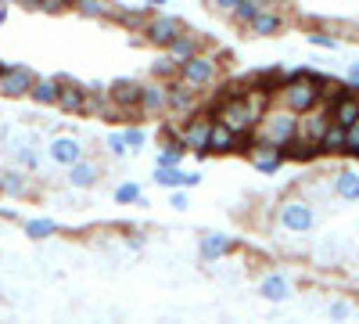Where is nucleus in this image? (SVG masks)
I'll use <instances>...</instances> for the list:
<instances>
[{"mask_svg": "<svg viewBox=\"0 0 359 324\" xmlns=\"http://www.w3.org/2000/svg\"><path fill=\"white\" fill-rule=\"evenodd\" d=\"M269 105H273V98H269L266 91H259V86H248L245 94H226L216 108L212 119L223 123L226 130H233L237 137H245L259 127V119L269 112Z\"/></svg>", "mask_w": 359, "mask_h": 324, "instance_id": "obj_1", "label": "nucleus"}, {"mask_svg": "<svg viewBox=\"0 0 359 324\" xmlns=\"http://www.w3.org/2000/svg\"><path fill=\"white\" fill-rule=\"evenodd\" d=\"M320 83H323V76H316V72H306V69L291 72L273 98L280 101V108H287L294 115H306V112L320 108Z\"/></svg>", "mask_w": 359, "mask_h": 324, "instance_id": "obj_2", "label": "nucleus"}, {"mask_svg": "<svg viewBox=\"0 0 359 324\" xmlns=\"http://www.w3.org/2000/svg\"><path fill=\"white\" fill-rule=\"evenodd\" d=\"M298 137V115L280 108V105H269V112L259 119V127L252 130L255 144H269V148H287V144Z\"/></svg>", "mask_w": 359, "mask_h": 324, "instance_id": "obj_3", "label": "nucleus"}, {"mask_svg": "<svg viewBox=\"0 0 359 324\" xmlns=\"http://www.w3.org/2000/svg\"><path fill=\"white\" fill-rule=\"evenodd\" d=\"M172 134V144H180V148H191L198 155L208 152V134H212V115H191V119L180 127V130H169Z\"/></svg>", "mask_w": 359, "mask_h": 324, "instance_id": "obj_4", "label": "nucleus"}, {"mask_svg": "<svg viewBox=\"0 0 359 324\" xmlns=\"http://www.w3.org/2000/svg\"><path fill=\"white\" fill-rule=\"evenodd\" d=\"M219 76V65H216V58H208V54H194L191 62L180 65V83H187L191 91H201V86H212Z\"/></svg>", "mask_w": 359, "mask_h": 324, "instance_id": "obj_5", "label": "nucleus"}, {"mask_svg": "<svg viewBox=\"0 0 359 324\" xmlns=\"http://www.w3.org/2000/svg\"><path fill=\"white\" fill-rule=\"evenodd\" d=\"M180 37H184V22L172 18V15H151V22L144 25V40L155 44V47H172Z\"/></svg>", "mask_w": 359, "mask_h": 324, "instance_id": "obj_6", "label": "nucleus"}, {"mask_svg": "<svg viewBox=\"0 0 359 324\" xmlns=\"http://www.w3.org/2000/svg\"><path fill=\"white\" fill-rule=\"evenodd\" d=\"M313 223H316V213L306 198L280 202V227H287L291 234H306V231H313Z\"/></svg>", "mask_w": 359, "mask_h": 324, "instance_id": "obj_7", "label": "nucleus"}, {"mask_svg": "<svg viewBox=\"0 0 359 324\" xmlns=\"http://www.w3.org/2000/svg\"><path fill=\"white\" fill-rule=\"evenodd\" d=\"M327 130H331V108L320 105V108H313L306 115H298V137L294 141H306V144H313V148H320V141H323Z\"/></svg>", "mask_w": 359, "mask_h": 324, "instance_id": "obj_8", "label": "nucleus"}, {"mask_svg": "<svg viewBox=\"0 0 359 324\" xmlns=\"http://www.w3.org/2000/svg\"><path fill=\"white\" fill-rule=\"evenodd\" d=\"M33 83H36V72L29 65H8L4 79H0V94H4V98H29Z\"/></svg>", "mask_w": 359, "mask_h": 324, "instance_id": "obj_9", "label": "nucleus"}, {"mask_svg": "<svg viewBox=\"0 0 359 324\" xmlns=\"http://www.w3.org/2000/svg\"><path fill=\"white\" fill-rule=\"evenodd\" d=\"M144 115H158V112H169V83L162 79H151L140 86V105H137Z\"/></svg>", "mask_w": 359, "mask_h": 324, "instance_id": "obj_10", "label": "nucleus"}, {"mask_svg": "<svg viewBox=\"0 0 359 324\" xmlns=\"http://www.w3.org/2000/svg\"><path fill=\"white\" fill-rule=\"evenodd\" d=\"M237 148H241V137L212 119V134H208V152L205 155H226V152H237Z\"/></svg>", "mask_w": 359, "mask_h": 324, "instance_id": "obj_11", "label": "nucleus"}, {"mask_svg": "<svg viewBox=\"0 0 359 324\" xmlns=\"http://www.w3.org/2000/svg\"><path fill=\"white\" fill-rule=\"evenodd\" d=\"M50 159L72 169L76 162H83V144H79L76 137H54V141H50Z\"/></svg>", "mask_w": 359, "mask_h": 324, "instance_id": "obj_12", "label": "nucleus"}, {"mask_svg": "<svg viewBox=\"0 0 359 324\" xmlns=\"http://www.w3.org/2000/svg\"><path fill=\"white\" fill-rule=\"evenodd\" d=\"M284 162H287V159H284L280 148H269V144H252V166H255L259 173H277Z\"/></svg>", "mask_w": 359, "mask_h": 324, "instance_id": "obj_13", "label": "nucleus"}, {"mask_svg": "<svg viewBox=\"0 0 359 324\" xmlns=\"http://www.w3.org/2000/svg\"><path fill=\"white\" fill-rule=\"evenodd\" d=\"M86 98H90V91H86L83 83L62 79V98H57V108H65V112H83V108H86Z\"/></svg>", "mask_w": 359, "mask_h": 324, "instance_id": "obj_14", "label": "nucleus"}, {"mask_svg": "<svg viewBox=\"0 0 359 324\" xmlns=\"http://www.w3.org/2000/svg\"><path fill=\"white\" fill-rule=\"evenodd\" d=\"M331 119H334L341 130L355 127V123H359V98H355V94H345V98H338V101L331 105Z\"/></svg>", "mask_w": 359, "mask_h": 324, "instance_id": "obj_15", "label": "nucleus"}, {"mask_svg": "<svg viewBox=\"0 0 359 324\" xmlns=\"http://www.w3.org/2000/svg\"><path fill=\"white\" fill-rule=\"evenodd\" d=\"M29 98H33L36 105H57V98H62V79L57 76H36Z\"/></svg>", "mask_w": 359, "mask_h": 324, "instance_id": "obj_16", "label": "nucleus"}, {"mask_svg": "<svg viewBox=\"0 0 359 324\" xmlns=\"http://www.w3.org/2000/svg\"><path fill=\"white\" fill-rule=\"evenodd\" d=\"M111 105L118 108H130V105H140V83L137 79H115L111 91H108Z\"/></svg>", "mask_w": 359, "mask_h": 324, "instance_id": "obj_17", "label": "nucleus"}, {"mask_svg": "<svg viewBox=\"0 0 359 324\" xmlns=\"http://www.w3.org/2000/svg\"><path fill=\"white\" fill-rule=\"evenodd\" d=\"M259 296L269 299V303H284V299L291 296V281H287L284 274H269V278L259 281Z\"/></svg>", "mask_w": 359, "mask_h": 324, "instance_id": "obj_18", "label": "nucleus"}, {"mask_svg": "<svg viewBox=\"0 0 359 324\" xmlns=\"http://www.w3.org/2000/svg\"><path fill=\"white\" fill-rule=\"evenodd\" d=\"M155 184L158 188H198L201 176L198 173H184V169H155Z\"/></svg>", "mask_w": 359, "mask_h": 324, "instance_id": "obj_19", "label": "nucleus"}, {"mask_svg": "<svg viewBox=\"0 0 359 324\" xmlns=\"http://www.w3.org/2000/svg\"><path fill=\"white\" fill-rule=\"evenodd\" d=\"M194 98L198 91H191L187 83H180V79L169 83V112H194Z\"/></svg>", "mask_w": 359, "mask_h": 324, "instance_id": "obj_20", "label": "nucleus"}, {"mask_svg": "<svg viewBox=\"0 0 359 324\" xmlns=\"http://www.w3.org/2000/svg\"><path fill=\"white\" fill-rule=\"evenodd\" d=\"M334 195L338 198H345V202H355L359 198V173L355 169H341V173H334Z\"/></svg>", "mask_w": 359, "mask_h": 324, "instance_id": "obj_21", "label": "nucleus"}, {"mask_svg": "<svg viewBox=\"0 0 359 324\" xmlns=\"http://www.w3.org/2000/svg\"><path fill=\"white\" fill-rule=\"evenodd\" d=\"M69 184H72V188H83V191H86V188H94V184H97V166H94V162H86V159L76 162V166L69 169Z\"/></svg>", "mask_w": 359, "mask_h": 324, "instance_id": "obj_22", "label": "nucleus"}, {"mask_svg": "<svg viewBox=\"0 0 359 324\" xmlns=\"http://www.w3.org/2000/svg\"><path fill=\"white\" fill-rule=\"evenodd\" d=\"M233 249V242L226 238V234H205L201 238V259H219Z\"/></svg>", "mask_w": 359, "mask_h": 324, "instance_id": "obj_23", "label": "nucleus"}, {"mask_svg": "<svg viewBox=\"0 0 359 324\" xmlns=\"http://www.w3.org/2000/svg\"><path fill=\"white\" fill-rule=\"evenodd\" d=\"M280 25H284V18H280L277 11H269V8H266L248 29H252L255 37H273V33H280Z\"/></svg>", "mask_w": 359, "mask_h": 324, "instance_id": "obj_24", "label": "nucleus"}, {"mask_svg": "<svg viewBox=\"0 0 359 324\" xmlns=\"http://www.w3.org/2000/svg\"><path fill=\"white\" fill-rule=\"evenodd\" d=\"M0 191L4 195H25L29 191V181H25V173H18V169H4L0 173Z\"/></svg>", "mask_w": 359, "mask_h": 324, "instance_id": "obj_25", "label": "nucleus"}, {"mask_svg": "<svg viewBox=\"0 0 359 324\" xmlns=\"http://www.w3.org/2000/svg\"><path fill=\"white\" fill-rule=\"evenodd\" d=\"M194 54H198V40H194L191 33H184V37H180V40L169 47V58H172V62H180V65H184V62H191Z\"/></svg>", "mask_w": 359, "mask_h": 324, "instance_id": "obj_26", "label": "nucleus"}, {"mask_svg": "<svg viewBox=\"0 0 359 324\" xmlns=\"http://www.w3.org/2000/svg\"><path fill=\"white\" fill-rule=\"evenodd\" d=\"M266 11V4H259V0H237V8H233V18L241 22V25H252L259 15Z\"/></svg>", "mask_w": 359, "mask_h": 324, "instance_id": "obj_27", "label": "nucleus"}, {"mask_svg": "<svg viewBox=\"0 0 359 324\" xmlns=\"http://www.w3.org/2000/svg\"><path fill=\"white\" fill-rule=\"evenodd\" d=\"M54 231H57V223H54L50 216H36V220H29V223H25V234H29L33 242H43V238H50Z\"/></svg>", "mask_w": 359, "mask_h": 324, "instance_id": "obj_28", "label": "nucleus"}, {"mask_svg": "<svg viewBox=\"0 0 359 324\" xmlns=\"http://www.w3.org/2000/svg\"><path fill=\"white\" fill-rule=\"evenodd\" d=\"M320 152H345V130L331 119V130L323 134V141H320Z\"/></svg>", "mask_w": 359, "mask_h": 324, "instance_id": "obj_29", "label": "nucleus"}, {"mask_svg": "<svg viewBox=\"0 0 359 324\" xmlns=\"http://www.w3.org/2000/svg\"><path fill=\"white\" fill-rule=\"evenodd\" d=\"M180 159H184V148L180 144H165L158 152V169H180Z\"/></svg>", "mask_w": 359, "mask_h": 324, "instance_id": "obj_30", "label": "nucleus"}, {"mask_svg": "<svg viewBox=\"0 0 359 324\" xmlns=\"http://www.w3.org/2000/svg\"><path fill=\"white\" fill-rule=\"evenodd\" d=\"M313 155H320V148H313L306 141H291L284 148V159H313Z\"/></svg>", "mask_w": 359, "mask_h": 324, "instance_id": "obj_31", "label": "nucleus"}, {"mask_svg": "<svg viewBox=\"0 0 359 324\" xmlns=\"http://www.w3.org/2000/svg\"><path fill=\"white\" fill-rule=\"evenodd\" d=\"M76 11H79L83 18H108V15H111L108 4H97V0H79Z\"/></svg>", "mask_w": 359, "mask_h": 324, "instance_id": "obj_32", "label": "nucleus"}, {"mask_svg": "<svg viewBox=\"0 0 359 324\" xmlns=\"http://www.w3.org/2000/svg\"><path fill=\"white\" fill-rule=\"evenodd\" d=\"M115 202H118V205L144 202V195H140V184H118V188H115Z\"/></svg>", "mask_w": 359, "mask_h": 324, "instance_id": "obj_33", "label": "nucleus"}, {"mask_svg": "<svg viewBox=\"0 0 359 324\" xmlns=\"http://www.w3.org/2000/svg\"><path fill=\"white\" fill-rule=\"evenodd\" d=\"M15 162H18L22 169H29V173H33V169L40 166L36 152H33V148H25V144H18V148H15Z\"/></svg>", "mask_w": 359, "mask_h": 324, "instance_id": "obj_34", "label": "nucleus"}, {"mask_svg": "<svg viewBox=\"0 0 359 324\" xmlns=\"http://www.w3.org/2000/svg\"><path fill=\"white\" fill-rule=\"evenodd\" d=\"M108 152H111L115 159H123V155L130 152V144H126V137H123V134H111V137H108Z\"/></svg>", "mask_w": 359, "mask_h": 324, "instance_id": "obj_35", "label": "nucleus"}, {"mask_svg": "<svg viewBox=\"0 0 359 324\" xmlns=\"http://www.w3.org/2000/svg\"><path fill=\"white\" fill-rule=\"evenodd\" d=\"M151 72H155V79H162V76H172V72H176L172 58H169V54H165V58H158V62L151 65Z\"/></svg>", "mask_w": 359, "mask_h": 324, "instance_id": "obj_36", "label": "nucleus"}, {"mask_svg": "<svg viewBox=\"0 0 359 324\" xmlns=\"http://www.w3.org/2000/svg\"><path fill=\"white\" fill-rule=\"evenodd\" d=\"M345 152H352V155H359V123L345 130Z\"/></svg>", "mask_w": 359, "mask_h": 324, "instance_id": "obj_37", "label": "nucleus"}, {"mask_svg": "<svg viewBox=\"0 0 359 324\" xmlns=\"http://www.w3.org/2000/svg\"><path fill=\"white\" fill-rule=\"evenodd\" d=\"M123 137H126V144H130V148H140V144L147 141V134H144L140 127H130V130H123Z\"/></svg>", "mask_w": 359, "mask_h": 324, "instance_id": "obj_38", "label": "nucleus"}, {"mask_svg": "<svg viewBox=\"0 0 359 324\" xmlns=\"http://www.w3.org/2000/svg\"><path fill=\"white\" fill-rule=\"evenodd\" d=\"M348 313H352V306H348L345 299H338V303H331V317H334V320H345Z\"/></svg>", "mask_w": 359, "mask_h": 324, "instance_id": "obj_39", "label": "nucleus"}, {"mask_svg": "<svg viewBox=\"0 0 359 324\" xmlns=\"http://www.w3.org/2000/svg\"><path fill=\"white\" fill-rule=\"evenodd\" d=\"M309 44H316V47H338V40L327 37V33H309Z\"/></svg>", "mask_w": 359, "mask_h": 324, "instance_id": "obj_40", "label": "nucleus"}, {"mask_svg": "<svg viewBox=\"0 0 359 324\" xmlns=\"http://www.w3.org/2000/svg\"><path fill=\"white\" fill-rule=\"evenodd\" d=\"M169 205H172V209H180V213H184V209H187V195H184V191H176V195L169 198Z\"/></svg>", "mask_w": 359, "mask_h": 324, "instance_id": "obj_41", "label": "nucleus"}, {"mask_svg": "<svg viewBox=\"0 0 359 324\" xmlns=\"http://www.w3.org/2000/svg\"><path fill=\"white\" fill-rule=\"evenodd\" d=\"M4 18H8V8H0V25H4Z\"/></svg>", "mask_w": 359, "mask_h": 324, "instance_id": "obj_42", "label": "nucleus"}, {"mask_svg": "<svg viewBox=\"0 0 359 324\" xmlns=\"http://www.w3.org/2000/svg\"><path fill=\"white\" fill-rule=\"evenodd\" d=\"M4 69H8V65H4V62H0V79H4Z\"/></svg>", "mask_w": 359, "mask_h": 324, "instance_id": "obj_43", "label": "nucleus"}, {"mask_svg": "<svg viewBox=\"0 0 359 324\" xmlns=\"http://www.w3.org/2000/svg\"><path fill=\"white\" fill-rule=\"evenodd\" d=\"M0 137H4V130H0Z\"/></svg>", "mask_w": 359, "mask_h": 324, "instance_id": "obj_44", "label": "nucleus"}]
</instances>
